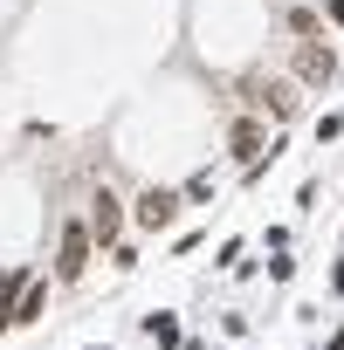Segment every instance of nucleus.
Segmentation results:
<instances>
[{
	"instance_id": "f257e3e1",
	"label": "nucleus",
	"mask_w": 344,
	"mask_h": 350,
	"mask_svg": "<svg viewBox=\"0 0 344 350\" xmlns=\"http://www.w3.org/2000/svg\"><path fill=\"white\" fill-rule=\"evenodd\" d=\"M303 96H310V90H303V83H296V76H275V69H269V76H262V69H255V76H248V83H241V103H248V110H255V117H269V124H275V131H282V124H296V117H303Z\"/></svg>"
},
{
	"instance_id": "f03ea898",
	"label": "nucleus",
	"mask_w": 344,
	"mask_h": 350,
	"mask_svg": "<svg viewBox=\"0 0 344 350\" xmlns=\"http://www.w3.org/2000/svg\"><path fill=\"white\" fill-rule=\"evenodd\" d=\"M180 213H186L180 186H145V193L131 200V234H138V241H158V234L180 227Z\"/></svg>"
},
{
	"instance_id": "7ed1b4c3",
	"label": "nucleus",
	"mask_w": 344,
	"mask_h": 350,
	"mask_svg": "<svg viewBox=\"0 0 344 350\" xmlns=\"http://www.w3.org/2000/svg\"><path fill=\"white\" fill-rule=\"evenodd\" d=\"M90 261H97V241H90V220H62V234H56V288H76L83 275H90Z\"/></svg>"
},
{
	"instance_id": "20e7f679",
	"label": "nucleus",
	"mask_w": 344,
	"mask_h": 350,
	"mask_svg": "<svg viewBox=\"0 0 344 350\" xmlns=\"http://www.w3.org/2000/svg\"><path fill=\"white\" fill-rule=\"evenodd\" d=\"M83 220H90V241H97V254H110V247L124 241V227H131V200H117L110 186H97Z\"/></svg>"
},
{
	"instance_id": "39448f33",
	"label": "nucleus",
	"mask_w": 344,
	"mask_h": 350,
	"mask_svg": "<svg viewBox=\"0 0 344 350\" xmlns=\"http://www.w3.org/2000/svg\"><path fill=\"white\" fill-rule=\"evenodd\" d=\"M289 76H296L303 90H330V83H337V49H330V42H296V49H289Z\"/></svg>"
},
{
	"instance_id": "423d86ee",
	"label": "nucleus",
	"mask_w": 344,
	"mask_h": 350,
	"mask_svg": "<svg viewBox=\"0 0 344 350\" xmlns=\"http://www.w3.org/2000/svg\"><path fill=\"white\" fill-rule=\"evenodd\" d=\"M262 151H269V124H262L255 110H248V117H234V124H228V158H234V165L248 172V165H255Z\"/></svg>"
},
{
	"instance_id": "0eeeda50",
	"label": "nucleus",
	"mask_w": 344,
	"mask_h": 350,
	"mask_svg": "<svg viewBox=\"0 0 344 350\" xmlns=\"http://www.w3.org/2000/svg\"><path fill=\"white\" fill-rule=\"evenodd\" d=\"M49 295H56V282H49V275H28L21 295H14V309H8V329H35V323L49 316Z\"/></svg>"
},
{
	"instance_id": "6e6552de",
	"label": "nucleus",
	"mask_w": 344,
	"mask_h": 350,
	"mask_svg": "<svg viewBox=\"0 0 344 350\" xmlns=\"http://www.w3.org/2000/svg\"><path fill=\"white\" fill-rule=\"evenodd\" d=\"M138 329H145V336H151L158 350H180V336H186V329H180V316H172V309H151V316H145Z\"/></svg>"
},
{
	"instance_id": "1a4fd4ad",
	"label": "nucleus",
	"mask_w": 344,
	"mask_h": 350,
	"mask_svg": "<svg viewBox=\"0 0 344 350\" xmlns=\"http://www.w3.org/2000/svg\"><path fill=\"white\" fill-rule=\"evenodd\" d=\"M282 28H289L296 42H323V14H317V8H289V14H282Z\"/></svg>"
},
{
	"instance_id": "9d476101",
	"label": "nucleus",
	"mask_w": 344,
	"mask_h": 350,
	"mask_svg": "<svg viewBox=\"0 0 344 350\" xmlns=\"http://www.w3.org/2000/svg\"><path fill=\"white\" fill-rule=\"evenodd\" d=\"M21 282H28V268H0V329H8V309H14Z\"/></svg>"
},
{
	"instance_id": "9b49d317",
	"label": "nucleus",
	"mask_w": 344,
	"mask_h": 350,
	"mask_svg": "<svg viewBox=\"0 0 344 350\" xmlns=\"http://www.w3.org/2000/svg\"><path fill=\"white\" fill-rule=\"evenodd\" d=\"M214 268H228V275H241L248 268V241L234 234V241H221V254H214Z\"/></svg>"
},
{
	"instance_id": "f8f14e48",
	"label": "nucleus",
	"mask_w": 344,
	"mask_h": 350,
	"mask_svg": "<svg viewBox=\"0 0 344 350\" xmlns=\"http://www.w3.org/2000/svg\"><path fill=\"white\" fill-rule=\"evenodd\" d=\"M180 200H186V206H207V200H214V172H193V179L180 186Z\"/></svg>"
},
{
	"instance_id": "ddd939ff",
	"label": "nucleus",
	"mask_w": 344,
	"mask_h": 350,
	"mask_svg": "<svg viewBox=\"0 0 344 350\" xmlns=\"http://www.w3.org/2000/svg\"><path fill=\"white\" fill-rule=\"evenodd\" d=\"M103 261H110V268H117V275H131V268H138V261H145V254H138V241H117V247H110V254H103Z\"/></svg>"
},
{
	"instance_id": "4468645a",
	"label": "nucleus",
	"mask_w": 344,
	"mask_h": 350,
	"mask_svg": "<svg viewBox=\"0 0 344 350\" xmlns=\"http://www.w3.org/2000/svg\"><path fill=\"white\" fill-rule=\"evenodd\" d=\"M330 137H344V103H337V110H323V117H317V144H330Z\"/></svg>"
},
{
	"instance_id": "2eb2a0df",
	"label": "nucleus",
	"mask_w": 344,
	"mask_h": 350,
	"mask_svg": "<svg viewBox=\"0 0 344 350\" xmlns=\"http://www.w3.org/2000/svg\"><path fill=\"white\" fill-rule=\"evenodd\" d=\"M323 21H330V28H344V0H323Z\"/></svg>"
},
{
	"instance_id": "dca6fc26",
	"label": "nucleus",
	"mask_w": 344,
	"mask_h": 350,
	"mask_svg": "<svg viewBox=\"0 0 344 350\" xmlns=\"http://www.w3.org/2000/svg\"><path fill=\"white\" fill-rule=\"evenodd\" d=\"M330 288H337V295H344V254H337V268H330Z\"/></svg>"
},
{
	"instance_id": "f3484780",
	"label": "nucleus",
	"mask_w": 344,
	"mask_h": 350,
	"mask_svg": "<svg viewBox=\"0 0 344 350\" xmlns=\"http://www.w3.org/2000/svg\"><path fill=\"white\" fill-rule=\"evenodd\" d=\"M323 350H344V329H330V336H323Z\"/></svg>"
},
{
	"instance_id": "a211bd4d",
	"label": "nucleus",
	"mask_w": 344,
	"mask_h": 350,
	"mask_svg": "<svg viewBox=\"0 0 344 350\" xmlns=\"http://www.w3.org/2000/svg\"><path fill=\"white\" fill-rule=\"evenodd\" d=\"M83 350H103V343H83Z\"/></svg>"
}]
</instances>
